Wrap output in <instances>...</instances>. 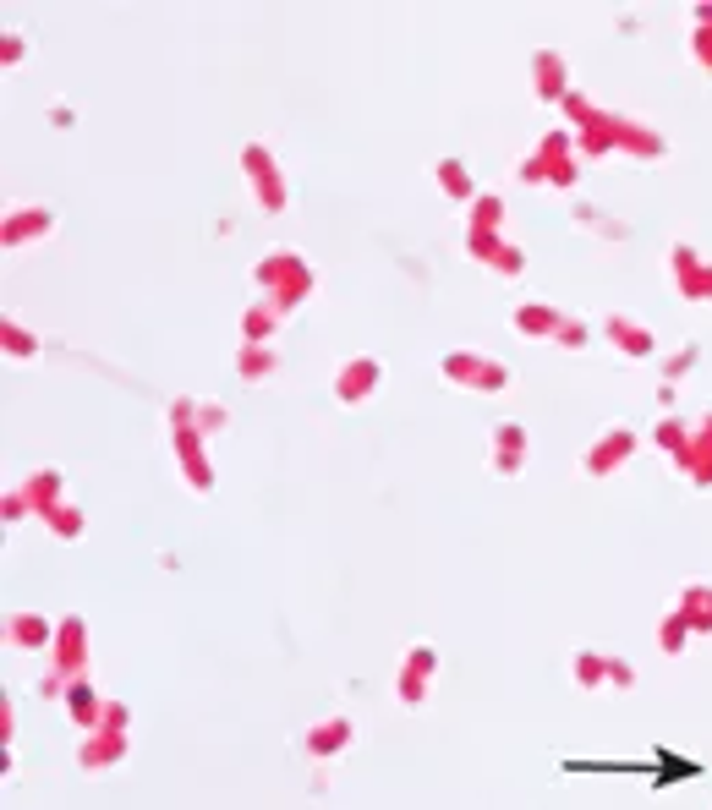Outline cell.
<instances>
[{
    "label": "cell",
    "mask_w": 712,
    "mask_h": 810,
    "mask_svg": "<svg viewBox=\"0 0 712 810\" xmlns=\"http://www.w3.org/2000/svg\"><path fill=\"white\" fill-rule=\"evenodd\" d=\"M428 673H433V652H411V663H406V673H400V696L416 701V696L428 690Z\"/></svg>",
    "instance_id": "1"
},
{
    "label": "cell",
    "mask_w": 712,
    "mask_h": 810,
    "mask_svg": "<svg viewBox=\"0 0 712 810\" xmlns=\"http://www.w3.org/2000/svg\"><path fill=\"white\" fill-rule=\"evenodd\" d=\"M625 455H630V438H625V433H613V438H603L592 455H587V471H613Z\"/></svg>",
    "instance_id": "2"
},
{
    "label": "cell",
    "mask_w": 712,
    "mask_h": 810,
    "mask_svg": "<svg viewBox=\"0 0 712 810\" xmlns=\"http://www.w3.org/2000/svg\"><path fill=\"white\" fill-rule=\"evenodd\" d=\"M55 652H60V668H77V663H83V625H77V619H67V625H60V635H55Z\"/></svg>",
    "instance_id": "3"
},
{
    "label": "cell",
    "mask_w": 712,
    "mask_h": 810,
    "mask_svg": "<svg viewBox=\"0 0 712 810\" xmlns=\"http://www.w3.org/2000/svg\"><path fill=\"white\" fill-rule=\"evenodd\" d=\"M679 608H685V619H691V625L712 630V592H707V586H691L685 597H679Z\"/></svg>",
    "instance_id": "4"
},
{
    "label": "cell",
    "mask_w": 712,
    "mask_h": 810,
    "mask_svg": "<svg viewBox=\"0 0 712 810\" xmlns=\"http://www.w3.org/2000/svg\"><path fill=\"white\" fill-rule=\"evenodd\" d=\"M121 756V734H99V739H88L83 744V767H105Z\"/></svg>",
    "instance_id": "5"
},
{
    "label": "cell",
    "mask_w": 712,
    "mask_h": 810,
    "mask_svg": "<svg viewBox=\"0 0 712 810\" xmlns=\"http://www.w3.org/2000/svg\"><path fill=\"white\" fill-rule=\"evenodd\" d=\"M312 756H329V751H340V744H345V723L335 718V723H323V728H312Z\"/></svg>",
    "instance_id": "6"
},
{
    "label": "cell",
    "mask_w": 712,
    "mask_h": 810,
    "mask_svg": "<svg viewBox=\"0 0 712 810\" xmlns=\"http://www.w3.org/2000/svg\"><path fill=\"white\" fill-rule=\"evenodd\" d=\"M44 635H50V630H44V619H34V613H22V619L12 625V641H17V646H39Z\"/></svg>",
    "instance_id": "7"
},
{
    "label": "cell",
    "mask_w": 712,
    "mask_h": 810,
    "mask_svg": "<svg viewBox=\"0 0 712 810\" xmlns=\"http://www.w3.org/2000/svg\"><path fill=\"white\" fill-rule=\"evenodd\" d=\"M44 515H50V526H55V531H60V537H77V526H83V521H77V509H72V504H55V509H44Z\"/></svg>",
    "instance_id": "8"
},
{
    "label": "cell",
    "mask_w": 712,
    "mask_h": 810,
    "mask_svg": "<svg viewBox=\"0 0 712 810\" xmlns=\"http://www.w3.org/2000/svg\"><path fill=\"white\" fill-rule=\"evenodd\" d=\"M685 630H691V619H663V652H679V646H685Z\"/></svg>",
    "instance_id": "9"
},
{
    "label": "cell",
    "mask_w": 712,
    "mask_h": 810,
    "mask_svg": "<svg viewBox=\"0 0 712 810\" xmlns=\"http://www.w3.org/2000/svg\"><path fill=\"white\" fill-rule=\"evenodd\" d=\"M72 712H77V723H93V718H99V701L77 685V690H72Z\"/></svg>",
    "instance_id": "10"
},
{
    "label": "cell",
    "mask_w": 712,
    "mask_h": 810,
    "mask_svg": "<svg viewBox=\"0 0 712 810\" xmlns=\"http://www.w3.org/2000/svg\"><path fill=\"white\" fill-rule=\"evenodd\" d=\"M603 673H608V663H597V657H575V679H581V685H597Z\"/></svg>",
    "instance_id": "11"
}]
</instances>
